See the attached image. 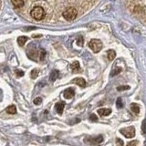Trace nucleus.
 I'll return each instance as SVG.
<instances>
[{
    "label": "nucleus",
    "mask_w": 146,
    "mask_h": 146,
    "mask_svg": "<svg viewBox=\"0 0 146 146\" xmlns=\"http://www.w3.org/2000/svg\"><path fill=\"white\" fill-rule=\"evenodd\" d=\"M16 73H17V77H23L24 76V71H22V70H17L16 71Z\"/></svg>",
    "instance_id": "nucleus-22"
},
{
    "label": "nucleus",
    "mask_w": 146,
    "mask_h": 146,
    "mask_svg": "<svg viewBox=\"0 0 146 146\" xmlns=\"http://www.w3.org/2000/svg\"><path fill=\"white\" fill-rule=\"evenodd\" d=\"M59 76V72L58 70H53L51 72V74H50V77H49V80L50 81H55Z\"/></svg>",
    "instance_id": "nucleus-10"
},
{
    "label": "nucleus",
    "mask_w": 146,
    "mask_h": 146,
    "mask_svg": "<svg viewBox=\"0 0 146 146\" xmlns=\"http://www.w3.org/2000/svg\"><path fill=\"white\" fill-rule=\"evenodd\" d=\"M77 44L79 46H83V38H81V36H80L79 38H78L77 40Z\"/></svg>",
    "instance_id": "nucleus-20"
},
{
    "label": "nucleus",
    "mask_w": 146,
    "mask_h": 146,
    "mask_svg": "<svg viewBox=\"0 0 146 146\" xmlns=\"http://www.w3.org/2000/svg\"><path fill=\"white\" fill-rule=\"evenodd\" d=\"M0 6H1V2H0Z\"/></svg>",
    "instance_id": "nucleus-28"
},
{
    "label": "nucleus",
    "mask_w": 146,
    "mask_h": 146,
    "mask_svg": "<svg viewBox=\"0 0 146 146\" xmlns=\"http://www.w3.org/2000/svg\"><path fill=\"white\" fill-rule=\"evenodd\" d=\"M89 47L91 48L93 52H99L100 51V49L102 48V41L99 40V39H92L90 41L89 43Z\"/></svg>",
    "instance_id": "nucleus-3"
},
{
    "label": "nucleus",
    "mask_w": 146,
    "mask_h": 146,
    "mask_svg": "<svg viewBox=\"0 0 146 146\" xmlns=\"http://www.w3.org/2000/svg\"><path fill=\"white\" fill-rule=\"evenodd\" d=\"M130 87L129 86H121V87H118V90L119 91H122V90H129Z\"/></svg>",
    "instance_id": "nucleus-18"
},
{
    "label": "nucleus",
    "mask_w": 146,
    "mask_h": 146,
    "mask_svg": "<svg viewBox=\"0 0 146 146\" xmlns=\"http://www.w3.org/2000/svg\"><path fill=\"white\" fill-rule=\"evenodd\" d=\"M78 16V10L74 7H68L65 11L63 12V17L68 21H72L74 20Z\"/></svg>",
    "instance_id": "nucleus-2"
},
{
    "label": "nucleus",
    "mask_w": 146,
    "mask_h": 146,
    "mask_svg": "<svg viewBox=\"0 0 146 146\" xmlns=\"http://www.w3.org/2000/svg\"><path fill=\"white\" fill-rule=\"evenodd\" d=\"M107 55H108V58L110 60H112V59H114L116 57V53H115V51H113V50H109Z\"/></svg>",
    "instance_id": "nucleus-16"
},
{
    "label": "nucleus",
    "mask_w": 146,
    "mask_h": 146,
    "mask_svg": "<svg viewBox=\"0 0 146 146\" xmlns=\"http://www.w3.org/2000/svg\"><path fill=\"white\" fill-rule=\"evenodd\" d=\"M46 12L42 7H35L32 8L30 12V16L36 20H42L45 17Z\"/></svg>",
    "instance_id": "nucleus-1"
},
{
    "label": "nucleus",
    "mask_w": 146,
    "mask_h": 146,
    "mask_svg": "<svg viewBox=\"0 0 146 146\" xmlns=\"http://www.w3.org/2000/svg\"><path fill=\"white\" fill-rule=\"evenodd\" d=\"M121 133L127 137V138H131V137H133L135 135V130L133 127L125 128V129L121 130Z\"/></svg>",
    "instance_id": "nucleus-4"
},
{
    "label": "nucleus",
    "mask_w": 146,
    "mask_h": 146,
    "mask_svg": "<svg viewBox=\"0 0 146 146\" xmlns=\"http://www.w3.org/2000/svg\"><path fill=\"white\" fill-rule=\"evenodd\" d=\"M137 144H138V141H131L130 143H128L127 146H136Z\"/></svg>",
    "instance_id": "nucleus-23"
},
{
    "label": "nucleus",
    "mask_w": 146,
    "mask_h": 146,
    "mask_svg": "<svg viewBox=\"0 0 146 146\" xmlns=\"http://www.w3.org/2000/svg\"><path fill=\"white\" fill-rule=\"evenodd\" d=\"M38 72H39L38 70H36V68H34V70L31 71V74H30L32 79H36V78L38 76Z\"/></svg>",
    "instance_id": "nucleus-17"
},
{
    "label": "nucleus",
    "mask_w": 146,
    "mask_h": 146,
    "mask_svg": "<svg viewBox=\"0 0 146 146\" xmlns=\"http://www.w3.org/2000/svg\"><path fill=\"white\" fill-rule=\"evenodd\" d=\"M121 70V68H117V70H114L113 72H112V76H115L116 74H118V73L119 72H120Z\"/></svg>",
    "instance_id": "nucleus-24"
},
{
    "label": "nucleus",
    "mask_w": 146,
    "mask_h": 146,
    "mask_svg": "<svg viewBox=\"0 0 146 146\" xmlns=\"http://www.w3.org/2000/svg\"><path fill=\"white\" fill-rule=\"evenodd\" d=\"M91 143L96 144V143H102V141H103V138H102V136H98V137H95V138H91L90 140Z\"/></svg>",
    "instance_id": "nucleus-13"
},
{
    "label": "nucleus",
    "mask_w": 146,
    "mask_h": 146,
    "mask_svg": "<svg viewBox=\"0 0 146 146\" xmlns=\"http://www.w3.org/2000/svg\"><path fill=\"white\" fill-rule=\"evenodd\" d=\"M117 141H118V143H120V144H121V145H123L122 141H121V140H117Z\"/></svg>",
    "instance_id": "nucleus-27"
},
{
    "label": "nucleus",
    "mask_w": 146,
    "mask_h": 146,
    "mask_svg": "<svg viewBox=\"0 0 146 146\" xmlns=\"http://www.w3.org/2000/svg\"><path fill=\"white\" fill-rule=\"evenodd\" d=\"M111 112V110L110 109H100L98 110V113L102 116H108Z\"/></svg>",
    "instance_id": "nucleus-7"
},
{
    "label": "nucleus",
    "mask_w": 146,
    "mask_h": 146,
    "mask_svg": "<svg viewBox=\"0 0 146 146\" xmlns=\"http://www.w3.org/2000/svg\"><path fill=\"white\" fill-rule=\"evenodd\" d=\"M145 126H146V124H145V121H143V133L144 134L145 133Z\"/></svg>",
    "instance_id": "nucleus-26"
},
{
    "label": "nucleus",
    "mask_w": 146,
    "mask_h": 146,
    "mask_svg": "<svg viewBox=\"0 0 146 146\" xmlns=\"http://www.w3.org/2000/svg\"><path fill=\"white\" fill-rule=\"evenodd\" d=\"M64 106H65V103H64V102L57 103L56 105H55V110H56L58 114H62L63 110H64Z\"/></svg>",
    "instance_id": "nucleus-6"
},
{
    "label": "nucleus",
    "mask_w": 146,
    "mask_h": 146,
    "mask_svg": "<svg viewBox=\"0 0 146 146\" xmlns=\"http://www.w3.org/2000/svg\"><path fill=\"white\" fill-rule=\"evenodd\" d=\"M131 111H133V112H135V113H139L140 112V107H139L138 104L132 103L131 105Z\"/></svg>",
    "instance_id": "nucleus-15"
},
{
    "label": "nucleus",
    "mask_w": 146,
    "mask_h": 146,
    "mask_svg": "<svg viewBox=\"0 0 146 146\" xmlns=\"http://www.w3.org/2000/svg\"><path fill=\"white\" fill-rule=\"evenodd\" d=\"M90 120H91V121H97V117H96L95 114H92V115L90 116Z\"/></svg>",
    "instance_id": "nucleus-25"
},
{
    "label": "nucleus",
    "mask_w": 146,
    "mask_h": 146,
    "mask_svg": "<svg viewBox=\"0 0 146 146\" xmlns=\"http://www.w3.org/2000/svg\"><path fill=\"white\" fill-rule=\"evenodd\" d=\"M41 102H42V99L41 98H36L34 100V104L35 105H39Z\"/></svg>",
    "instance_id": "nucleus-19"
},
{
    "label": "nucleus",
    "mask_w": 146,
    "mask_h": 146,
    "mask_svg": "<svg viewBox=\"0 0 146 146\" xmlns=\"http://www.w3.org/2000/svg\"><path fill=\"white\" fill-rule=\"evenodd\" d=\"M11 3L16 8H20L24 6V1H21V0H12Z\"/></svg>",
    "instance_id": "nucleus-9"
},
{
    "label": "nucleus",
    "mask_w": 146,
    "mask_h": 146,
    "mask_svg": "<svg viewBox=\"0 0 146 146\" xmlns=\"http://www.w3.org/2000/svg\"><path fill=\"white\" fill-rule=\"evenodd\" d=\"M74 82L76 84H78L80 87H82V88H84L86 86V81L84 79H82V78H77V79L74 80Z\"/></svg>",
    "instance_id": "nucleus-8"
},
{
    "label": "nucleus",
    "mask_w": 146,
    "mask_h": 146,
    "mask_svg": "<svg viewBox=\"0 0 146 146\" xmlns=\"http://www.w3.org/2000/svg\"><path fill=\"white\" fill-rule=\"evenodd\" d=\"M117 107H119V108H122L123 107V104L121 102V99H118V100H117Z\"/></svg>",
    "instance_id": "nucleus-21"
},
{
    "label": "nucleus",
    "mask_w": 146,
    "mask_h": 146,
    "mask_svg": "<svg viewBox=\"0 0 146 146\" xmlns=\"http://www.w3.org/2000/svg\"><path fill=\"white\" fill-rule=\"evenodd\" d=\"M75 95V91L72 88H68L64 91V97L66 99H71Z\"/></svg>",
    "instance_id": "nucleus-5"
},
{
    "label": "nucleus",
    "mask_w": 146,
    "mask_h": 146,
    "mask_svg": "<svg viewBox=\"0 0 146 146\" xmlns=\"http://www.w3.org/2000/svg\"><path fill=\"white\" fill-rule=\"evenodd\" d=\"M7 112L9 114H15L17 112V108L15 105H10L9 107L7 108Z\"/></svg>",
    "instance_id": "nucleus-12"
},
{
    "label": "nucleus",
    "mask_w": 146,
    "mask_h": 146,
    "mask_svg": "<svg viewBox=\"0 0 146 146\" xmlns=\"http://www.w3.org/2000/svg\"><path fill=\"white\" fill-rule=\"evenodd\" d=\"M27 40V36H19V38H17V44L19 46H24Z\"/></svg>",
    "instance_id": "nucleus-14"
},
{
    "label": "nucleus",
    "mask_w": 146,
    "mask_h": 146,
    "mask_svg": "<svg viewBox=\"0 0 146 146\" xmlns=\"http://www.w3.org/2000/svg\"><path fill=\"white\" fill-rule=\"evenodd\" d=\"M70 68H71V70H73V71H79V70H80V63L78 62V61H75V62H73L72 64H71V66H70Z\"/></svg>",
    "instance_id": "nucleus-11"
}]
</instances>
